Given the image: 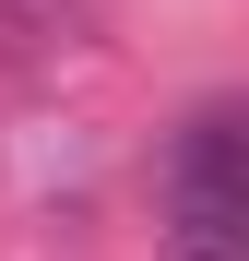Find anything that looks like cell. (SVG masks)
I'll use <instances>...</instances> for the list:
<instances>
[{
  "mask_svg": "<svg viewBox=\"0 0 249 261\" xmlns=\"http://www.w3.org/2000/svg\"><path fill=\"white\" fill-rule=\"evenodd\" d=\"M237 95H202L166 143V261H249V154Z\"/></svg>",
  "mask_w": 249,
  "mask_h": 261,
  "instance_id": "6da1fadb",
  "label": "cell"
},
{
  "mask_svg": "<svg viewBox=\"0 0 249 261\" xmlns=\"http://www.w3.org/2000/svg\"><path fill=\"white\" fill-rule=\"evenodd\" d=\"M0 24H12V48H24V36H48V24H71V0H0Z\"/></svg>",
  "mask_w": 249,
  "mask_h": 261,
  "instance_id": "7a4b0ae2",
  "label": "cell"
}]
</instances>
